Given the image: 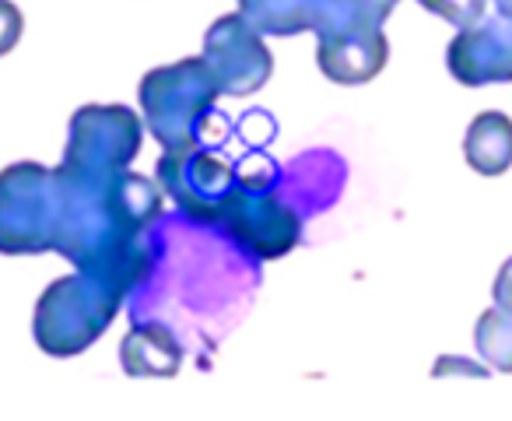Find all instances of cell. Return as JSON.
Masks as SVG:
<instances>
[{
  "mask_svg": "<svg viewBox=\"0 0 512 421\" xmlns=\"http://www.w3.org/2000/svg\"><path fill=\"white\" fill-rule=\"evenodd\" d=\"M123 306V292L109 288L92 274H67L53 281L36 302L32 313V334L36 344L53 358H74L88 351Z\"/></svg>",
  "mask_w": 512,
  "mask_h": 421,
  "instance_id": "1",
  "label": "cell"
},
{
  "mask_svg": "<svg viewBox=\"0 0 512 421\" xmlns=\"http://www.w3.org/2000/svg\"><path fill=\"white\" fill-rule=\"evenodd\" d=\"M218 85L200 57H186L179 64L155 67L141 78L137 99H141L144 127L151 130L162 148H179L200 137L207 116L218 102Z\"/></svg>",
  "mask_w": 512,
  "mask_h": 421,
  "instance_id": "2",
  "label": "cell"
},
{
  "mask_svg": "<svg viewBox=\"0 0 512 421\" xmlns=\"http://www.w3.org/2000/svg\"><path fill=\"white\" fill-rule=\"evenodd\" d=\"M57 172L39 162H15L0 172V253L25 257L57 243Z\"/></svg>",
  "mask_w": 512,
  "mask_h": 421,
  "instance_id": "3",
  "label": "cell"
},
{
  "mask_svg": "<svg viewBox=\"0 0 512 421\" xmlns=\"http://www.w3.org/2000/svg\"><path fill=\"white\" fill-rule=\"evenodd\" d=\"M144 123L127 106H81L71 116V134L57 169L78 172V176H116L130 169L137 148H141Z\"/></svg>",
  "mask_w": 512,
  "mask_h": 421,
  "instance_id": "4",
  "label": "cell"
},
{
  "mask_svg": "<svg viewBox=\"0 0 512 421\" xmlns=\"http://www.w3.org/2000/svg\"><path fill=\"white\" fill-rule=\"evenodd\" d=\"M158 183L190 222L214 225L221 222L235 190V169L221 155L190 141L165 148V155L158 158Z\"/></svg>",
  "mask_w": 512,
  "mask_h": 421,
  "instance_id": "5",
  "label": "cell"
},
{
  "mask_svg": "<svg viewBox=\"0 0 512 421\" xmlns=\"http://www.w3.org/2000/svg\"><path fill=\"white\" fill-rule=\"evenodd\" d=\"M221 225L235 239V246L253 260H278L292 253L302 239V218L285 204V197L271 186L239 183V176H235V190L225 204Z\"/></svg>",
  "mask_w": 512,
  "mask_h": 421,
  "instance_id": "6",
  "label": "cell"
},
{
  "mask_svg": "<svg viewBox=\"0 0 512 421\" xmlns=\"http://www.w3.org/2000/svg\"><path fill=\"white\" fill-rule=\"evenodd\" d=\"M200 60L211 71L218 92L235 95V99L260 92L274 71L271 50L242 15H225L207 29Z\"/></svg>",
  "mask_w": 512,
  "mask_h": 421,
  "instance_id": "7",
  "label": "cell"
},
{
  "mask_svg": "<svg viewBox=\"0 0 512 421\" xmlns=\"http://www.w3.org/2000/svg\"><path fill=\"white\" fill-rule=\"evenodd\" d=\"M446 67L460 85H502L512 81V18L484 15L446 46Z\"/></svg>",
  "mask_w": 512,
  "mask_h": 421,
  "instance_id": "8",
  "label": "cell"
},
{
  "mask_svg": "<svg viewBox=\"0 0 512 421\" xmlns=\"http://www.w3.org/2000/svg\"><path fill=\"white\" fill-rule=\"evenodd\" d=\"M390 60L383 29L348 32V36H316V64L334 85H369Z\"/></svg>",
  "mask_w": 512,
  "mask_h": 421,
  "instance_id": "9",
  "label": "cell"
},
{
  "mask_svg": "<svg viewBox=\"0 0 512 421\" xmlns=\"http://www.w3.org/2000/svg\"><path fill=\"white\" fill-rule=\"evenodd\" d=\"M341 0H239V15L260 36H299L330 22Z\"/></svg>",
  "mask_w": 512,
  "mask_h": 421,
  "instance_id": "10",
  "label": "cell"
},
{
  "mask_svg": "<svg viewBox=\"0 0 512 421\" xmlns=\"http://www.w3.org/2000/svg\"><path fill=\"white\" fill-rule=\"evenodd\" d=\"M123 372L134 379H169L183 365V344L162 323H137L120 348Z\"/></svg>",
  "mask_w": 512,
  "mask_h": 421,
  "instance_id": "11",
  "label": "cell"
},
{
  "mask_svg": "<svg viewBox=\"0 0 512 421\" xmlns=\"http://www.w3.org/2000/svg\"><path fill=\"white\" fill-rule=\"evenodd\" d=\"M463 158L477 176H502L512 169V120L498 109L477 113L463 137Z\"/></svg>",
  "mask_w": 512,
  "mask_h": 421,
  "instance_id": "12",
  "label": "cell"
},
{
  "mask_svg": "<svg viewBox=\"0 0 512 421\" xmlns=\"http://www.w3.org/2000/svg\"><path fill=\"white\" fill-rule=\"evenodd\" d=\"M474 344L481 358L498 372H512V313L502 306L481 313L474 327Z\"/></svg>",
  "mask_w": 512,
  "mask_h": 421,
  "instance_id": "13",
  "label": "cell"
},
{
  "mask_svg": "<svg viewBox=\"0 0 512 421\" xmlns=\"http://www.w3.org/2000/svg\"><path fill=\"white\" fill-rule=\"evenodd\" d=\"M418 4L456 29H467L488 15V0H418Z\"/></svg>",
  "mask_w": 512,
  "mask_h": 421,
  "instance_id": "14",
  "label": "cell"
},
{
  "mask_svg": "<svg viewBox=\"0 0 512 421\" xmlns=\"http://www.w3.org/2000/svg\"><path fill=\"white\" fill-rule=\"evenodd\" d=\"M22 11L11 4V0H0V57L4 53H11L18 46V39H22Z\"/></svg>",
  "mask_w": 512,
  "mask_h": 421,
  "instance_id": "15",
  "label": "cell"
},
{
  "mask_svg": "<svg viewBox=\"0 0 512 421\" xmlns=\"http://www.w3.org/2000/svg\"><path fill=\"white\" fill-rule=\"evenodd\" d=\"M432 376H435V379H442V376H470V379H488V369H484L481 362H467V358H449V355H442L439 362H435Z\"/></svg>",
  "mask_w": 512,
  "mask_h": 421,
  "instance_id": "16",
  "label": "cell"
},
{
  "mask_svg": "<svg viewBox=\"0 0 512 421\" xmlns=\"http://www.w3.org/2000/svg\"><path fill=\"white\" fill-rule=\"evenodd\" d=\"M495 306H502L512 313V260H505L502 271H498V278H495Z\"/></svg>",
  "mask_w": 512,
  "mask_h": 421,
  "instance_id": "17",
  "label": "cell"
},
{
  "mask_svg": "<svg viewBox=\"0 0 512 421\" xmlns=\"http://www.w3.org/2000/svg\"><path fill=\"white\" fill-rule=\"evenodd\" d=\"M369 4H372V8H376L383 18H390V15H393V8H397L400 0H369Z\"/></svg>",
  "mask_w": 512,
  "mask_h": 421,
  "instance_id": "18",
  "label": "cell"
},
{
  "mask_svg": "<svg viewBox=\"0 0 512 421\" xmlns=\"http://www.w3.org/2000/svg\"><path fill=\"white\" fill-rule=\"evenodd\" d=\"M495 11L505 18H512V0H495Z\"/></svg>",
  "mask_w": 512,
  "mask_h": 421,
  "instance_id": "19",
  "label": "cell"
}]
</instances>
